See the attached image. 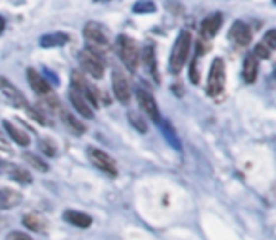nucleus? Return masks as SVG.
Masks as SVG:
<instances>
[{
	"mask_svg": "<svg viewBox=\"0 0 276 240\" xmlns=\"http://www.w3.org/2000/svg\"><path fill=\"white\" fill-rule=\"evenodd\" d=\"M189 48H191V32L189 30H182L176 42H174V48L170 53V60H168V66H170V72L172 74H180V70L184 68L185 60L189 57Z\"/></svg>",
	"mask_w": 276,
	"mask_h": 240,
	"instance_id": "f257e3e1",
	"label": "nucleus"
},
{
	"mask_svg": "<svg viewBox=\"0 0 276 240\" xmlns=\"http://www.w3.org/2000/svg\"><path fill=\"white\" fill-rule=\"evenodd\" d=\"M118 53H120L121 60L125 62V66H127L131 72H136L138 60H140L138 44H136L132 38L125 36V34H120V36H118Z\"/></svg>",
	"mask_w": 276,
	"mask_h": 240,
	"instance_id": "f03ea898",
	"label": "nucleus"
},
{
	"mask_svg": "<svg viewBox=\"0 0 276 240\" xmlns=\"http://www.w3.org/2000/svg\"><path fill=\"white\" fill-rule=\"evenodd\" d=\"M225 89V62L223 59L212 60L210 74H208V82H206V93L210 96H219Z\"/></svg>",
	"mask_w": 276,
	"mask_h": 240,
	"instance_id": "7ed1b4c3",
	"label": "nucleus"
},
{
	"mask_svg": "<svg viewBox=\"0 0 276 240\" xmlns=\"http://www.w3.org/2000/svg\"><path fill=\"white\" fill-rule=\"evenodd\" d=\"M78 60H80V64H82V68H84L85 72L89 74L91 78H95V80H100L102 76H104V60L102 57L93 51V49H84V51H80V55H78Z\"/></svg>",
	"mask_w": 276,
	"mask_h": 240,
	"instance_id": "20e7f679",
	"label": "nucleus"
},
{
	"mask_svg": "<svg viewBox=\"0 0 276 240\" xmlns=\"http://www.w3.org/2000/svg\"><path fill=\"white\" fill-rule=\"evenodd\" d=\"M87 157H89V161H91L96 168H100L102 172L112 174V176L118 174L116 161H114L106 151H102V150H98V148H87Z\"/></svg>",
	"mask_w": 276,
	"mask_h": 240,
	"instance_id": "39448f33",
	"label": "nucleus"
},
{
	"mask_svg": "<svg viewBox=\"0 0 276 240\" xmlns=\"http://www.w3.org/2000/svg\"><path fill=\"white\" fill-rule=\"evenodd\" d=\"M84 36L85 40L89 42V48H98V49H106L108 48V36H106V32H104V29L100 27L98 23L95 21H89V23H85L84 27Z\"/></svg>",
	"mask_w": 276,
	"mask_h": 240,
	"instance_id": "423d86ee",
	"label": "nucleus"
},
{
	"mask_svg": "<svg viewBox=\"0 0 276 240\" xmlns=\"http://www.w3.org/2000/svg\"><path fill=\"white\" fill-rule=\"evenodd\" d=\"M0 93L6 96V98L12 102V106H15V108H27V104H29L27 98L23 96V93H21L10 80H6V78H2V76H0Z\"/></svg>",
	"mask_w": 276,
	"mask_h": 240,
	"instance_id": "0eeeda50",
	"label": "nucleus"
},
{
	"mask_svg": "<svg viewBox=\"0 0 276 240\" xmlns=\"http://www.w3.org/2000/svg\"><path fill=\"white\" fill-rule=\"evenodd\" d=\"M72 89H76L80 95L84 96L85 100L89 102V106H98V96H96L95 89L91 87V85L85 82V78L82 76L80 72H72Z\"/></svg>",
	"mask_w": 276,
	"mask_h": 240,
	"instance_id": "6e6552de",
	"label": "nucleus"
},
{
	"mask_svg": "<svg viewBox=\"0 0 276 240\" xmlns=\"http://www.w3.org/2000/svg\"><path fill=\"white\" fill-rule=\"evenodd\" d=\"M136 98H138L140 108L148 114V118H150L152 121H155V123H161V112H159V108H157L155 98L150 95L146 89H140V87L136 89Z\"/></svg>",
	"mask_w": 276,
	"mask_h": 240,
	"instance_id": "1a4fd4ad",
	"label": "nucleus"
},
{
	"mask_svg": "<svg viewBox=\"0 0 276 240\" xmlns=\"http://www.w3.org/2000/svg\"><path fill=\"white\" fill-rule=\"evenodd\" d=\"M112 87H114V95H116V98H118L120 102H123V104H127L129 98H131V87H129L127 78H125L120 70H116L114 76H112Z\"/></svg>",
	"mask_w": 276,
	"mask_h": 240,
	"instance_id": "9d476101",
	"label": "nucleus"
},
{
	"mask_svg": "<svg viewBox=\"0 0 276 240\" xmlns=\"http://www.w3.org/2000/svg\"><path fill=\"white\" fill-rule=\"evenodd\" d=\"M27 80H29V85L34 89V93H38L40 96L53 95V87H51L34 68H29V70H27Z\"/></svg>",
	"mask_w": 276,
	"mask_h": 240,
	"instance_id": "9b49d317",
	"label": "nucleus"
},
{
	"mask_svg": "<svg viewBox=\"0 0 276 240\" xmlns=\"http://www.w3.org/2000/svg\"><path fill=\"white\" fill-rule=\"evenodd\" d=\"M229 38L235 44H239V46H248L252 42V30H250V27L244 23V21H235L233 27H231Z\"/></svg>",
	"mask_w": 276,
	"mask_h": 240,
	"instance_id": "f8f14e48",
	"label": "nucleus"
},
{
	"mask_svg": "<svg viewBox=\"0 0 276 240\" xmlns=\"http://www.w3.org/2000/svg\"><path fill=\"white\" fill-rule=\"evenodd\" d=\"M221 23H223V15L221 13H212V15L204 17L203 23H201V34L204 38H214L219 32Z\"/></svg>",
	"mask_w": 276,
	"mask_h": 240,
	"instance_id": "ddd939ff",
	"label": "nucleus"
},
{
	"mask_svg": "<svg viewBox=\"0 0 276 240\" xmlns=\"http://www.w3.org/2000/svg\"><path fill=\"white\" fill-rule=\"evenodd\" d=\"M257 68H259V59H255L253 53L246 55L244 66H242V78H244L248 84H253L255 78H257Z\"/></svg>",
	"mask_w": 276,
	"mask_h": 240,
	"instance_id": "4468645a",
	"label": "nucleus"
},
{
	"mask_svg": "<svg viewBox=\"0 0 276 240\" xmlns=\"http://www.w3.org/2000/svg\"><path fill=\"white\" fill-rule=\"evenodd\" d=\"M70 102L74 104V108L80 112V116L82 118H87V120H91L95 114H93V110H91V106H89V102L85 100L84 96L80 95L76 89H70Z\"/></svg>",
	"mask_w": 276,
	"mask_h": 240,
	"instance_id": "2eb2a0df",
	"label": "nucleus"
},
{
	"mask_svg": "<svg viewBox=\"0 0 276 240\" xmlns=\"http://www.w3.org/2000/svg\"><path fill=\"white\" fill-rule=\"evenodd\" d=\"M64 219H66L70 225L80 227V229L91 227V223H93L91 216H87L84 212H78V210H68V212H64Z\"/></svg>",
	"mask_w": 276,
	"mask_h": 240,
	"instance_id": "dca6fc26",
	"label": "nucleus"
},
{
	"mask_svg": "<svg viewBox=\"0 0 276 240\" xmlns=\"http://www.w3.org/2000/svg\"><path fill=\"white\" fill-rule=\"evenodd\" d=\"M68 40L70 38L64 32H51V34H46V36L40 38V46L42 48H61V46H66Z\"/></svg>",
	"mask_w": 276,
	"mask_h": 240,
	"instance_id": "f3484780",
	"label": "nucleus"
},
{
	"mask_svg": "<svg viewBox=\"0 0 276 240\" xmlns=\"http://www.w3.org/2000/svg\"><path fill=\"white\" fill-rule=\"evenodd\" d=\"M21 203V193L13 191V189H0V208L2 210H8V208H13Z\"/></svg>",
	"mask_w": 276,
	"mask_h": 240,
	"instance_id": "a211bd4d",
	"label": "nucleus"
},
{
	"mask_svg": "<svg viewBox=\"0 0 276 240\" xmlns=\"http://www.w3.org/2000/svg\"><path fill=\"white\" fill-rule=\"evenodd\" d=\"M23 225L29 231H34V233H44L46 227H48V221L44 219V216H40V214H27L23 217Z\"/></svg>",
	"mask_w": 276,
	"mask_h": 240,
	"instance_id": "6ab92c4d",
	"label": "nucleus"
},
{
	"mask_svg": "<svg viewBox=\"0 0 276 240\" xmlns=\"http://www.w3.org/2000/svg\"><path fill=\"white\" fill-rule=\"evenodd\" d=\"M4 129H6V132L10 134V138H12L15 144H19V146H29L31 144V138L25 134L21 129H17L15 125H12L10 121H4Z\"/></svg>",
	"mask_w": 276,
	"mask_h": 240,
	"instance_id": "aec40b11",
	"label": "nucleus"
},
{
	"mask_svg": "<svg viewBox=\"0 0 276 240\" xmlns=\"http://www.w3.org/2000/svg\"><path fill=\"white\" fill-rule=\"evenodd\" d=\"M142 60L148 66V70L152 72V76H157V62H155V49L152 44H146L142 49Z\"/></svg>",
	"mask_w": 276,
	"mask_h": 240,
	"instance_id": "412c9836",
	"label": "nucleus"
},
{
	"mask_svg": "<svg viewBox=\"0 0 276 240\" xmlns=\"http://www.w3.org/2000/svg\"><path fill=\"white\" fill-rule=\"evenodd\" d=\"M61 116H62V121H64L74 132H78V134H84L85 132V125L80 120H76L72 114H68V112H61Z\"/></svg>",
	"mask_w": 276,
	"mask_h": 240,
	"instance_id": "4be33fe9",
	"label": "nucleus"
},
{
	"mask_svg": "<svg viewBox=\"0 0 276 240\" xmlns=\"http://www.w3.org/2000/svg\"><path fill=\"white\" fill-rule=\"evenodd\" d=\"M155 10H157V6L153 0H138V2H134V6H132V12L134 13H153Z\"/></svg>",
	"mask_w": 276,
	"mask_h": 240,
	"instance_id": "5701e85b",
	"label": "nucleus"
},
{
	"mask_svg": "<svg viewBox=\"0 0 276 240\" xmlns=\"http://www.w3.org/2000/svg\"><path fill=\"white\" fill-rule=\"evenodd\" d=\"M23 159L29 163V165H32L36 170H40V172H48L49 170L48 165H46V163H44V161H42L38 155H34V153H29V151H27V153H23Z\"/></svg>",
	"mask_w": 276,
	"mask_h": 240,
	"instance_id": "b1692460",
	"label": "nucleus"
},
{
	"mask_svg": "<svg viewBox=\"0 0 276 240\" xmlns=\"http://www.w3.org/2000/svg\"><path fill=\"white\" fill-rule=\"evenodd\" d=\"M12 178L15 181H19V183H25V185H29V183L32 181V176H31L27 170H23V168H13Z\"/></svg>",
	"mask_w": 276,
	"mask_h": 240,
	"instance_id": "393cba45",
	"label": "nucleus"
},
{
	"mask_svg": "<svg viewBox=\"0 0 276 240\" xmlns=\"http://www.w3.org/2000/svg\"><path fill=\"white\" fill-rule=\"evenodd\" d=\"M163 131H165V134H167V140L170 142V144L174 146L176 150H180V140L176 138V134H174V129L168 125V123H163Z\"/></svg>",
	"mask_w": 276,
	"mask_h": 240,
	"instance_id": "a878e982",
	"label": "nucleus"
},
{
	"mask_svg": "<svg viewBox=\"0 0 276 240\" xmlns=\"http://www.w3.org/2000/svg\"><path fill=\"white\" fill-rule=\"evenodd\" d=\"M253 55H255V59H271V49L267 48L263 42H259L253 49Z\"/></svg>",
	"mask_w": 276,
	"mask_h": 240,
	"instance_id": "bb28decb",
	"label": "nucleus"
},
{
	"mask_svg": "<svg viewBox=\"0 0 276 240\" xmlns=\"http://www.w3.org/2000/svg\"><path fill=\"white\" fill-rule=\"evenodd\" d=\"M129 121H131V125L134 127V129H136V131H140V132H146V131H148L146 123H144L142 120H140V118H138V116H136L134 112H131V114H129Z\"/></svg>",
	"mask_w": 276,
	"mask_h": 240,
	"instance_id": "cd10ccee",
	"label": "nucleus"
},
{
	"mask_svg": "<svg viewBox=\"0 0 276 240\" xmlns=\"http://www.w3.org/2000/svg\"><path fill=\"white\" fill-rule=\"evenodd\" d=\"M263 44L269 49H271V51H273V49H276V30H275V29L267 30V34H265V38H263Z\"/></svg>",
	"mask_w": 276,
	"mask_h": 240,
	"instance_id": "c85d7f7f",
	"label": "nucleus"
},
{
	"mask_svg": "<svg viewBox=\"0 0 276 240\" xmlns=\"http://www.w3.org/2000/svg\"><path fill=\"white\" fill-rule=\"evenodd\" d=\"M27 112H29V116H31L32 120H36L40 125H48V120H46V116H44V114H40L36 108H31V106H27Z\"/></svg>",
	"mask_w": 276,
	"mask_h": 240,
	"instance_id": "c756f323",
	"label": "nucleus"
},
{
	"mask_svg": "<svg viewBox=\"0 0 276 240\" xmlns=\"http://www.w3.org/2000/svg\"><path fill=\"white\" fill-rule=\"evenodd\" d=\"M12 155V150H10V144L6 142L4 134H0V159L2 157H10Z\"/></svg>",
	"mask_w": 276,
	"mask_h": 240,
	"instance_id": "7c9ffc66",
	"label": "nucleus"
},
{
	"mask_svg": "<svg viewBox=\"0 0 276 240\" xmlns=\"http://www.w3.org/2000/svg\"><path fill=\"white\" fill-rule=\"evenodd\" d=\"M40 150L49 157L55 155V146L51 144V142H48V140H42V142H40Z\"/></svg>",
	"mask_w": 276,
	"mask_h": 240,
	"instance_id": "2f4dec72",
	"label": "nucleus"
},
{
	"mask_svg": "<svg viewBox=\"0 0 276 240\" xmlns=\"http://www.w3.org/2000/svg\"><path fill=\"white\" fill-rule=\"evenodd\" d=\"M189 78L193 84H199V72H197V59L191 60V68H189Z\"/></svg>",
	"mask_w": 276,
	"mask_h": 240,
	"instance_id": "473e14b6",
	"label": "nucleus"
},
{
	"mask_svg": "<svg viewBox=\"0 0 276 240\" xmlns=\"http://www.w3.org/2000/svg\"><path fill=\"white\" fill-rule=\"evenodd\" d=\"M8 240H32L29 235H25V233H19V231H13L8 235Z\"/></svg>",
	"mask_w": 276,
	"mask_h": 240,
	"instance_id": "72a5a7b5",
	"label": "nucleus"
},
{
	"mask_svg": "<svg viewBox=\"0 0 276 240\" xmlns=\"http://www.w3.org/2000/svg\"><path fill=\"white\" fill-rule=\"evenodd\" d=\"M4 29H6V21H4V17L0 15V34L4 32Z\"/></svg>",
	"mask_w": 276,
	"mask_h": 240,
	"instance_id": "f704fd0d",
	"label": "nucleus"
}]
</instances>
